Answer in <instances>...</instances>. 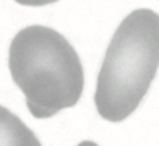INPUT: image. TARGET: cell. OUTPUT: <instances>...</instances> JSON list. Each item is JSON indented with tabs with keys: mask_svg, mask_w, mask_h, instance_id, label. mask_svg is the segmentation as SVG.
Here are the masks:
<instances>
[{
	"mask_svg": "<svg viewBox=\"0 0 159 146\" xmlns=\"http://www.w3.org/2000/svg\"><path fill=\"white\" fill-rule=\"evenodd\" d=\"M8 68L36 119H49L76 106L84 86L81 60L55 29L31 25L10 44Z\"/></svg>",
	"mask_w": 159,
	"mask_h": 146,
	"instance_id": "cell-1",
	"label": "cell"
},
{
	"mask_svg": "<svg viewBox=\"0 0 159 146\" xmlns=\"http://www.w3.org/2000/svg\"><path fill=\"white\" fill-rule=\"evenodd\" d=\"M159 68V15L140 8L122 20L106 50L94 93L98 114L122 122L140 106Z\"/></svg>",
	"mask_w": 159,
	"mask_h": 146,
	"instance_id": "cell-2",
	"label": "cell"
},
{
	"mask_svg": "<svg viewBox=\"0 0 159 146\" xmlns=\"http://www.w3.org/2000/svg\"><path fill=\"white\" fill-rule=\"evenodd\" d=\"M0 146H41V141L20 117L0 106Z\"/></svg>",
	"mask_w": 159,
	"mask_h": 146,
	"instance_id": "cell-3",
	"label": "cell"
},
{
	"mask_svg": "<svg viewBox=\"0 0 159 146\" xmlns=\"http://www.w3.org/2000/svg\"><path fill=\"white\" fill-rule=\"evenodd\" d=\"M20 5H26V7H42V5H49L54 3L57 0H15Z\"/></svg>",
	"mask_w": 159,
	"mask_h": 146,
	"instance_id": "cell-4",
	"label": "cell"
},
{
	"mask_svg": "<svg viewBox=\"0 0 159 146\" xmlns=\"http://www.w3.org/2000/svg\"><path fill=\"white\" fill-rule=\"evenodd\" d=\"M76 146H99L98 143H94V141H89V140H86V141H81L80 144H76Z\"/></svg>",
	"mask_w": 159,
	"mask_h": 146,
	"instance_id": "cell-5",
	"label": "cell"
}]
</instances>
